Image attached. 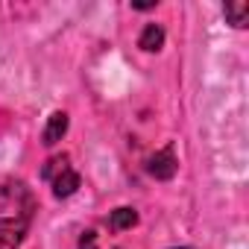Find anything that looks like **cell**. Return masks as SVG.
<instances>
[{
	"label": "cell",
	"mask_w": 249,
	"mask_h": 249,
	"mask_svg": "<svg viewBox=\"0 0 249 249\" xmlns=\"http://www.w3.org/2000/svg\"><path fill=\"white\" fill-rule=\"evenodd\" d=\"M0 194H3L6 199H12V205H6V211H12V214L0 217V249H18L24 243V237H27V229H30L36 202H33L30 191L21 182L6 185Z\"/></svg>",
	"instance_id": "6da1fadb"
},
{
	"label": "cell",
	"mask_w": 249,
	"mask_h": 249,
	"mask_svg": "<svg viewBox=\"0 0 249 249\" xmlns=\"http://www.w3.org/2000/svg\"><path fill=\"white\" fill-rule=\"evenodd\" d=\"M41 176L53 185V194H56L59 199L76 194V188H79V173L73 170V164H71L68 156H53V159L44 164Z\"/></svg>",
	"instance_id": "7a4b0ae2"
},
{
	"label": "cell",
	"mask_w": 249,
	"mask_h": 249,
	"mask_svg": "<svg viewBox=\"0 0 249 249\" xmlns=\"http://www.w3.org/2000/svg\"><path fill=\"white\" fill-rule=\"evenodd\" d=\"M147 170H150V176H156V179H173V173H176V156H173V150L164 147L161 153H156V156L150 159Z\"/></svg>",
	"instance_id": "3957f363"
},
{
	"label": "cell",
	"mask_w": 249,
	"mask_h": 249,
	"mask_svg": "<svg viewBox=\"0 0 249 249\" xmlns=\"http://www.w3.org/2000/svg\"><path fill=\"white\" fill-rule=\"evenodd\" d=\"M65 132H68V114L65 111H53L50 114V120H47V126H44V144L47 147H56L62 138H65Z\"/></svg>",
	"instance_id": "277c9868"
},
{
	"label": "cell",
	"mask_w": 249,
	"mask_h": 249,
	"mask_svg": "<svg viewBox=\"0 0 249 249\" xmlns=\"http://www.w3.org/2000/svg\"><path fill=\"white\" fill-rule=\"evenodd\" d=\"M161 44H164V30L159 24H147L141 38H138V47L147 53H156V50H161Z\"/></svg>",
	"instance_id": "5b68a950"
},
{
	"label": "cell",
	"mask_w": 249,
	"mask_h": 249,
	"mask_svg": "<svg viewBox=\"0 0 249 249\" xmlns=\"http://www.w3.org/2000/svg\"><path fill=\"white\" fill-rule=\"evenodd\" d=\"M223 15H226V21H229L231 27L243 30V27H246V18H249V3H246V0H237V3H226V6H223Z\"/></svg>",
	"instance_id": "8992f818"
},
{
	"label": "cell",
	"mask_w": 249,
	"mask_h": 249,
	"mask_svg": "<svg viewBox=\"0 0 249 249\" xmlns=\"http://www.w3.org/2000/svg\"><path fill=\"white\" fill-rule=\"evenodd\" d=\"M135 223H138V214H135V208H117V211H111V217H108V226H111L114 231L132 229Z\"/></svg>",
	"instance_id": "52a82bcc"
},
{
	"label": "cell",
	"mask_w": 249,
	"mask_h": 249,
	"mask_svg": "<svg viewBox=\"0 0 249 249\" xmlns=\"http://www.w3.org/2000/svg\"><path fill=\"white\" fill-rule=\"evenodd\" d=\"M79 249H97V234L94 231H85L79 237Z\"/></svg>",
	"instance_id": "ba28073f"
}]
</instances>
